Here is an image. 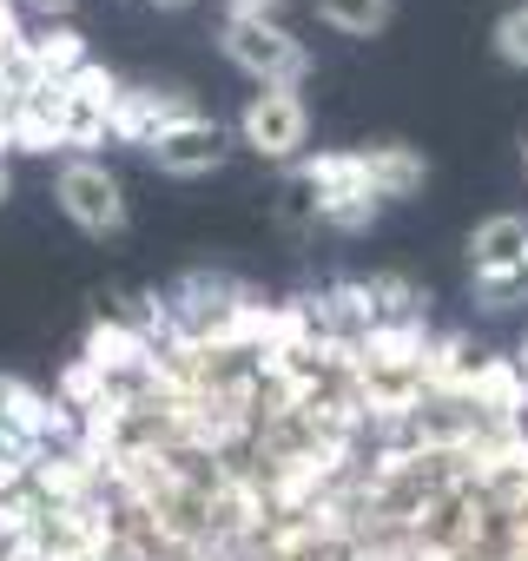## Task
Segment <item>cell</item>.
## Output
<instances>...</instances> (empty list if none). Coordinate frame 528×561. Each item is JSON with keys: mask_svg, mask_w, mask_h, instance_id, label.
<instances>
[{"mask_svg": "<svg viewBox=\"0 0 528 561\" xmlns=\"http://www.w3.org/2000/svg\"><path fill=\"white\" fill-rule=\"evenodd\" d=\"M54 198H60V211L87 231V238H119L126 231V185H119V172L106 165V159H67L60 172H54Z\"/></svg>", "mask_w": 528, "mask_h": 561, "instance_id": "5b68a950", "label": "cell"}, {"mask_svg": "<svg viewBox=\"0 0 528 561\" xmlns=\"http://www.w3.org/2000/svg\"><path fill=\"white\" fill-rule=\"evenodd\" d=\"M357 152H364L370 192H377L383 205H397V198H416V192L429 185V159H423L416 146H403V139H377V146H357Z\"/></svg>", "mask_w": 528, "mask_h": 561, "instance_id": "30bf717a", "label": "cell"}, {"mask_svg": "<svg viewBox=\"0 0 528 561\" xmlns=\"http://www.w3.org/2000/svg\"><path fill=\"white\" fill-rule=\"evenodd\" d=\"M80 8V0H21V14H41V27H54V21H67Z\"/></svg>", "mask_w": 528, "mask_h": 561, "instance_id": "9a60e30c", "label": "cell"}, {"mask_svg": "<svg viewBox=\"0 0 528 561\" xmlns=\"http://www.w3.org/2000/svg\"><path fill=\"white\" fill-rule=\"evenodd\" d=\"M311 8L331 34H351V41H370L397 21V0H311Z\"/></svg>", "mask_w": 528, "mask_h": 561, "instance_id": "7c38bea8", "label": "cell"}, {"mask_svg": "<svg viewBox=\"0 0 528 561\" xmlns=\"http://www.w3.org/2000/svg\"><path fill=\"white\" fill-rule=\"evenodd\" d=\"M21 54H27V73H34V80H54V87H67V80L87 67V41H80L67 21L34 27V34L21 41Z\"/></svg>", "mask_w": 528, "mask_h": 561, "instance_id": "8fae6325", "label": "cell"}, {"mask_svg": "<svg viewBox=\"0 0 528 561\" xmlns=\"http://www.w3.org/2000/svg\"><path fill=\"white\" fill-rule=\"evenodd\" d=\"M469 291L482 311L528 305V218L521 211H495L469 231Z\"/></svg>", "mask_w": 528, "mask_h": 561, "instance_id": "6da1fadb", "label": "cell"}, {"mask_svg": "<svg viewBox=\"0 0 528 561\" xmlns=\"http://www.w3.org/2000/svg\"><path fill=\"white\" fill-rule=\"evenodd\" d=\"M238 146L264 165H298L311 146V106L298 87H257L238 113Z\"/></svg>", "mask_w": 528, "mask_h": 561, "instance_id": "3957f363", "label": "cell"}, {"mask_svg": "<svg viewBox=\"0 0 528 561\" xmlns=\"http://www.w3.org/2000/svg\"><path fill=\"white\" fill-rule=\"evenodd\" d=\"M495 60L515 67V73H528V0L495 21Z\"/></svg>", "mask_w": 528, "mask_h": 561, "instance_id": "4fadbf2b", "label": "cell"}, {"mask_svg": "<svg viewBox=\"0 0 528 561\" xmlns=\"http://www.w3.org/2000/svg\"><path fill=\"white\" fill-rule=\"evenodd\" d=\"M515 370H521V377H528V337H521V344H515Z\"/></svg>", "mask_w": 528, "mask_h": 561, "instance_id": "ac0fdd59", "label": "cell"}, {"mask_svg": "<svg viewBox=\"0 0 528 561\" xmlns=\"http://www.w3.org/2000/svg\"><path fill=\"white\" fill-rule=\"evenodd\" d=\"M14 152H67V87L34 80L27 93H14Z\"/></svg>", "mask_w": 528, "mask_h": 561, "instance_id": "9c48e42d", "label": "cell"}, {"mask_svg": "<svg viewBox=\"0 0 528 561\" xmlns=\"http://www.w3.org/2000/svg\"><path fill=\"white\" fill-rule=\"evenodd\" d=\"M218 47H225V60H231L244 80H257V87H305V73H311V47H305L285 21L225 14Z\"/></svg>", "mask_w": 528, "mask_h": 561, "instance_id": "7a4b0ae2", "label": "cell"}, {"mask_svg": "<svg viewBox=\"0 0 528 561\" xmlns=\"http://www.w3.org/2000/svg\"><path fill=\"white\" fill-rule=\"evenodd\" d=\"M198 106H192V93H179V87H119V106H113V139L119 146H152L159 133H172L179 119H192Z\"/></svg>", "mask_w": 528, "mask_h": 561, "instance_id": "52a82bcc", "label": "cell"}, {"mask_svg": "<svg viewBox=\"0 0 528 561\" xmlns=\"http://www.w3.org/2000/svg\"><path fill=\"white\" fill-rule=\"evenodd\" d=\"M113 106H119V80L87 60V67L67 80V152H73V159H87V146H100V139L113 133Z\"/></svg>", "mask_w": 528, "mask_h": 561, "instance_id": "ba28073f", "label": "cell"}, {"mask_svg": "<svg viewBox=\"0 0 528 561\" xmlns=\"http://www.w3.org/2000/svg\"><path fill=\"white\" fill-rule=\"evenodd\" d=\"M146 159H152L165 179H211V172H225V159H231V133H225L218 119L192 113V119H179L172 133H159V139L146 146Z\"/></svg>", "mask_w": 528, "mask_h": 561, "instance_id": "8992f818", "label": "cell"}, {"mask_svg": "<svg viewBox=\"0 0 528 561\" xmlns=\"http://www.w3.org/2000/svg\"><path fill=\"white\" fill-rule=\"evenodd\" d=\"M14 198V172H8V159H0V205Z\"/></svg>", "mask_w": 528, "mask_h": 561, "instance_id": "e0dca14e", "label": "cell"}, {"mask_svg": "<svg viewBox=\"0 0 528 561\" xmlns=\"http://www.w3.org/2000/svg\"><path fill=\"white\" fill-rule=\"evenodd\" d=\"M305 185L318 192V231H364L377 225L383 198L370 192V172H364V152H318V159H298Z\"/></svg>", "mask_w": 528, "mask_h": 561, "instance_id": "277c9868", "label": "cell"}, {"mask_svg": "<svg viewBox=\"0 0 528 561\" xmlns=\"http://www.w3.org/2000/svg\"><path fill=\"white\" fill-rule=\"evenodd\" d=\"M521 172H528V133H521Z\"/></svg>", "mask_w": 528, "mask_h": 561, "instance_id": "ffe728a7", "label": "cell"}, {"mask_svg": "<svg viewBox=\"0 0 528 561\" xmlns=\"http://www.w3.org/2000/svg\"><path fill=\"white\" fill-rule=\"evenodd\" d=\"M152 8H172V14H179V8H192V0H152Z\"/></svg>", "mask_w": 528, "mask_h": 561, "instance_id": "d6986e66", "label": "cell"}, {"mask_svg": "<svg viewBox=\"0 0 528 561\" xmlns=\"http://www.w3.org/2000/svg\"><path fill=\"white\" fill-rule=\"evenodd\" d=\"M225 8H231V14H257V21H278L291 0H225Z\"/></svg>", "mask_w": 528, "mask_h": 561, "instance_id": "2e32d148", "label": "cell"}, {"mask_svg": "<svg viewBox=\"0 0 528 561\" xmlns=\"http://www.w3.org/2000/svg\"><path fill=\"white\" fill-rule=\"evenodd\" d=\"M27 27H21V0H0V47H21Z\"/></svg>", "mask_w": 528, "mask_h": 561, "instance_id": "5bb4252c", "label": "cell"}]
</instances>
